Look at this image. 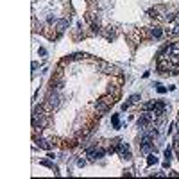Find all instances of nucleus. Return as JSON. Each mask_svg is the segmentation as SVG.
<instances>
[{"label": "nucleus", "instance_id": "obj_1", "mask_svg": "<svg viewBox=\"0 0 179 179\" xmlns=\"http://www.w3.org/2000/svg\"><path fill=\"white\" fill-rule=\"evenodd\" d=\"M47 104H49V108L50 109H59V106H61V97H59L57 91L52 90L49 97H47Z\"/></svg>", "mask_w": 179, "mask_h": 179}, {"label": "nucleus", "instance_id": "obj_2", "mask_svg": "<svg viewBox=\"0 0 179 179\" xmlns=\"http://www.w3.org/2000/svg\"><path fill=\"white\" fill-rule=\"evenodd\" d=\"M118 154H120L124 160H131V147H129V143H120Z\"/></svg>", "mask_w": 179, "mask_h": 179}, {"label": "nucleus", "instance_id": "obj_3", "mask_svg": "<svg viewBox=\"0 0 179 179\" xmlns=\"http://www.w3.org/2000/svg\"><path fill=\"white\" fill-rule=\"evenodd\" d=\"M66 27H68V20H57V22H56V29H57L59 34H61Z\"/></svg>", "mask_w": 179, "mask_h": 179}, {"label": "nucleus", "instance_id": "obj_4", "mask_svg": "<svg viewBox=\"0 0 179 179\" xmlns=\"http://www.w3.org/2000/svg\"><path fill=\"white\" fill-rule=\"evenodd\" d=\"M150 36L152 38H161L163 36V31L160 27H154V29H150Z\"/></svg>", "mask_w": 179, "mask_h": 179}, {"label": "nucleus", "instance_id": "obj_5", "mask_svg": "<svg viewBox=\"0 0 179 179\" xmlns=\"http://www.w3.org/2000/svg\"><path fill=\"white\" fill-rule=\"evenodd\" d=\"M36 143H38V147H41V149H45V150H50V145H49L47 140H38Z\"/></svg>", "mask_w": 179, "mask_h": 179}, {"label": "nucleus", "instance_id": "obj_6", "mask_svg": "<svg viewBox=\"0 0 179 179\" xmlns=\"http://www.w3.org/2000/svg\"><path fill=\"white\" fill-rule=\"evenodd\" d=\"M154 163H158V158L154 154H147V165H154Z\"/></svg>", "mask_w": 179, "mask_h": 179}, {"label": "nucleus", "instance_id": "obj_7", "mask_svg": "<svg viewBox=\"0 0 179 179\" xmlns=\"http://www.w3.org/2000/svg\"><path fill=\"white\" fill-rule=\"evenodd\" d=\"M111 122H113L115 129H118V127H120V120H118V115H113V116H111Z\"/></svg>", "mask_w": 179, "mask_h": 179}, {"label": "nucleus", "instance_id": "obj_8", "mask_svg": "<svg viewBox=\"0 0 179 179\" xmlns=\"http://www.w3.org/2000/svg\"><path fill=\"white\" fill-rule=\"evenodd\" d=\"M165 158L170 161L172 160V147H168V149H165Z\"/></svg>", "mask_w": 179, "mask_h": 179}, {"label": "nucleus", "instance_id": "obj_9", "mask_svg": "<svg viewBox=\"0 0 179 179\" xmlns=\"http://www.w3.org/2000/svg\"><path fill=\"white\" fill-rule=\"evenodd\" d=\"M156 90H158V93H165V91H167V88L161 86V84H156Z\"/></svg>", "mask_w": 179, "mask_h": 179}, {"label": "nucleus", "instance_id": "obj_10", "mask_svg": "<svg viewBox=\"0 0 179 179\" xmlns=\"http://www.w3.org/2000/svg\"><path fill=\"white\" fill-rule=\"evenodd\" d=\"M138 98H140V95H136V93H134V95H131L129 100H131V102H138Z\"/></svg>", "mask_w": 179, "mask_h": 179}, {"label": "nucleus", "instance_id": "obj_11", "mask_svg": "<svg viewBox=\"0 0 179 179\" xmlns=\"http://www.w3.org/2000/svg\"><path fill=\"white\" fill-rule=\"evenodd\" d=\"M131 104H132L131 100H129V102H124V104H122V109H124V111H125V109H129V106H131Z\"/></svg>", "mask_w": 179, "mask_h": 179}, {"label": "nucleus", "instance_id": "obj_12", "mask_svg": "<svg viewBox=\"0 0 179 179\" xmlns=\"http://www.w3.org/2000/svg\"><path fill=\"white\" fill-rule=\"evenodd\" d=\"M38 54H39V56H47V50H45V49L41 47V49H39V50H38Z\"/></svg>", "mask_w": 179, "mask_h": 179}, {"label": "nucleus", "instance_id": "obj_13", "mask_svg": "<svg viewBox=\"0 0 179 179\" xmlns=\"http://www.w3.org/2000/svg\"><path fill=\"white\" fill-rule=\"evenodd\" d=\"M77 165H79V167H84V165H86V160H77Z\"/></svg>", "mask_w": 179, "mask_h": 179}, {"label": "nucleus", "instance_id": "obj_14", "mask_svg": "<svg viewBox=\"0 0 179 179\" xmlns=\"http://www.w3.org/2000/svg\"><path fill=\"white\" fill-rule=\"evenodd\" d=\"M177 127H179V120H177Z\"/></svg>", "mask_w": 179, "mask_h": 179}]
</instances>
